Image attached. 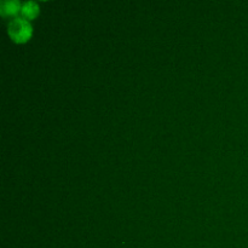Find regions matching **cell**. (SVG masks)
<instances>
[{
  "label": "cell",
  "mask_w": 248,
  "mask_h": 248,
  "mask_svg": "<svg viewBox=\"0 0 248 248\" xmlns=\"http://www.w3.org/2000/svg\"><path fill=\"white\" fill-rule=\"evenodd\" d=\"M7 31L9 35L15 43H26L29 38L31 36L33 29H31V23L27 21L23 17H16V18L11 19L7 26Z\"/></svg>",
  "instance_id": "1"
},
{
  "label": "cell",
  "mask_w": 248,
  "mask_h": 248,
  "mask_svg": "<svg viewBox=\"0 0 248 248\" xmlns=\"http://www.w3.org/2000/svg\"><path fill=\"white\" fill-rule=\"evenodd\" d=\"M0 11H1V15L5 17L14 16L17 12L21 11V5H19L18 1H12V0H7V1H4L0 6Z\"/></svg>",
  "instance_id": "2"
},
{
  "label": "cell",
  "mask_w": 248,
  "mask_h": 248,
  "mask_svg": "<svg viewBox=\"0 0 248 248\" xmlns=\"http://www.w3.org/2000/svg\"><path fill=\"white\" fill-rule=\"evenodd\" d=\"M21 14L23 16V18L26 19H31L34 17H36V15L39 14V6L35 2L27 1L24 2L21 6Z\"/></svg>",
  "instance_id": "3"
}]
</instances>
